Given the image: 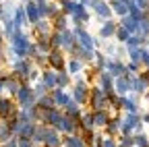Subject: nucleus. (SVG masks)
Returning a JSON list of instances; mask_svg holds the SVG:
<instances>
[{
    "instance_id": "obj_1",
    "label": "nucleus",
    "mask_w": 149,
    "mask_h": 147,
    "mask_svg": "<svg viewBox=\"0 0 149 147\" xmlns=\"http://www.w3.org/2000/svg\"><path fill=\"white\" fill-rule=\"evenodd\" d=\"M29 38L21 31V29H17L13 33V38H10V50L17 58H27V52H29Z\"/></svg>"
},
{
    "instance_id": "obj_2",
    "label": "nucleus",
    "mask_w": 149,
    "mask_h": 147,
    "mask_svg": "<svg viewBox=\"0 0 149 147\" xmlns=\"http://www.w3.org/2000/svg\"><path fill=\"white\" fill-rule=\"evenodd\" d=\"M93 110H108V95L106 91H102L100 87H93L89 91V102H87Z\"/></svg>"
},
{
    "instance_id": "obj_3",
    "label": "nucleus",
    "mask_w": 149,
    "mask_h": 147,
    "mask_svg": "<svg viewBox=\"0 0 149 147\" xmlns=\"http://www.w3.org/2000/svg\"><path fill=\"white\" fill-rule=\"evenodd\" d=\"M72 100L77 102L79 106H85L89 102V89H87V83L85 79H77V83H74V89H72Z\"/></svg>"
},
{
    "instance_id": "obj_4",
    "label": "nucleus",
    "mask_w": 149,
    "mask_h": 147,
    "mask_svg": "<svg viewBox=\"0 0 149 147\" xmlns=\"http://www.w3.org/2000/svg\"><path fill=\"white\" fill-rule=\"evenodd\" d=\"M48 64L52 70H64L66 68V62H64V56H62V52L60 48H52L50 54H48Z\"/></svg>"
},
{
    "instance_id": "obj_5",
    "label": "nucleus",
    "mask_w": 149,
    "mask_h": 147,
    "mask_svg": "<svg viewBox=\"0 0 149 147\" xmlns=\"http://www.w3.org/2000/svg\"><path fill=\"white\" fill-rule=\"evenodd\" d=\"M44 145H46V147H60V145H62V139H60L58 131H56L54 126H48V124H46V131H44Z\"/></svg>"
},
{
    "instance_id": "obj_6",
    "label": "nucleus",
    "mask_w": 149,
    "mask_h": 147,
    "mask_svg": "<svg viewBox=\"0 0 149 147\" xmlns=\"http://www.w3.org/2000/svg\"><path fill=\"white\" fill-rule=\"evenodd\" d=\"M97 81H100V89L106 91V95L116 93V91H114V77H112L108 70H102V72H100V79H97Z\"/></svg>"
},
{
    "instance_id": "obj_7",
    "label": "nucleus",
    "mask_w": 149,
    "mask_h": 147,
    "mask_svg": "<svg viewBox=\"0 0 149 147\" xmlns=\"http://www.w3.org/2000/svg\"><path fill=\"white\" fill-rule=\"evenodd\" d=\"M89 6H93L95 15L102 17V19H110V17H112V8H110L108 2H104V0H91V4H89Z\"/></svg>"
},
{
    "instance_id": "obj_8",
    "label": "nucleus",
    "mask_w": 149,
    "mask_h": 147,
    "mask_svg": "<svg viewBox=\"0 0 149 147\" xmlns=\"http://www.w3.org/2000/svg\"><path fill=\"white\" fill-rule=\"evenodd\" d=\"M25 15H27L29 25H35L37 21L42 19V17H40V8H37L35 0H29V2H25Z\"/></svg>"
},
{
    "instance_id": "obj_9",
    "label": "nucleus",
    "mask_w": 149,
    "mask_h": 147,
    "mask_svg": "<svg viewBox=\"0 0 149 147\" xmlns=\"http://www.w3.org/2000/svg\"><path fill=\"white\" fill-rule=\"evenodd\" d=\"M106 70L110 72L112 77H120V75H124V72H126L124 64H122L118 58H110V60L106 62Z\"/></svg>"
},
{
    "instance_id": "obj_10",
    "label": "nucleus",
    "mask_w": 149,
    "mask_h": 147,
    "mask_svg": "<svg viewBox=\"0 0 149 147\" xmlns=\"http://www.w3.org/2000/svg\"><path fill=\"white\" fill-rule=\"evenodd\" d=\"M114 91L118 95H126L130 91V81L126 75H120V77H114Z\"/></svg>"
},
{
    "instance_id": "obj_11",
    "label": "nucleus",
    "mask_w": 149,
    "mask_h": 147,
    "mask_svg": "<svg viewBox=\"0 0 149 147\" xmlns=\"http://www.w3.org/2000/svg\"><path fill=\"white\" fill-rule=\"evenodd\" d=\"M15 110H19V108H15V104H13V100H8V98H0V120H6Z\"/></svg>"
},
{
    "instance_id": "obj_12",
    "label": "nucleus",
    "mask_w": 149,
    "mask_h": 147,
    "mask_svg": "<svg viewBox=\"0 0 149 147\" xmlns=\"http://www.w3.org/2000/svg\"><path fill=\"white\" fill-rule=\"evenodd\" d=\"M52 100H54V106H56V108H64V106L68 104L70 95H68V93H64V89L54 87V91H52Z\"/></svg>"
},
{
    "instance_id": "obj_13",
    "label": "nucleus",
    "mask_w": 149,
    "mask_h": 147,
    "mask_svg": "<svg viewBox=\"0 0 149 147\" xmlns=\"http://www.w3.org/2000/svg\"><path fill=\"white\" fill-rule=\"evenodd\" d=\"M91 118H93V128H104L106 124H108V120H110V116H108V110H93L91 112Z\"/></svg>"
},
{
    "instance_id": "obj_14",
    "label": "nucleus",
    "mask_w": 149,
    "mask_h": 147,
    "mask_svg": "<svg viewBox=\"0 0 149 147\" xmlns=\"http://www.w3.org/2000/svg\"><path fill=\"white\" fill-rule=\"evenodd\" d=\"M13 21H15V27H17V29H23L25 25H29L27 15H25V6H17V8H15V13H13Z\"/></svg>"
},
{
    "instance_id": "obj_15",
    "label": "nucleus",
    "mask_w": 149,
    "mask_h": 147,
    "mask_svg": "<svg viewBox=\"0 0 149 147\" xmlns=\"http://www.w3.org/2000/svg\"><path fill=\"white\" fill-rule=\"evenodd\" d=\"M120 25H122L130 35L139 31V19H135V17H130V15H124V17H122V23H120Z\"/></svg>"
},
{
    "instance_id": "obj_16",
    "label": "nucleus",
    "mask_w": 149,
    "mask_h": 147,
    "mask_svg": "<svg viewBox=\"0 0 149 147\" xmlns=\"http://www.w3.org/2000/svg\"><path fill=\"white\" fill-rule=\"evenodd\" d=\"M116 27H118V25L112 21V19H106V23H104L102 29H100V35H102L104 40H108V38H112V35L116 33Z\"/></svg>"
},
{
    "instance_id": "obj_17",
    "label": "nucleus",
    "mask_w": 149,
    "mask_h": 147,
    "mask_svg": "<svg viewBox=\"0 0 149 147\" xmlns=\"http://www.w3.org/2000/svg\"><path fill=\"white\" fill-rule=\"evenodd\" d=\"M42 83H44L48 89H54V87H56V70H52V68L44 70V75H42Z\"/></svg>"
},
{
    "instance_id": "obj_18",
    "label": "nucleus",
    "mask_w": 149,
    "mask_h": 147,
    "mask_svg": "<svg viewBox=\"0 0 149 147\" xmlns=\"http://www.w3.org/2000/svg\"><path fill=\"white\" fill-rule=\"evenodd\" d=\"M62 143H64V147H87L85 141H83L79 135H66V137L62 139Z\"/></svg>"
},
{
    "instance_id": "obj_19",
    "label": "nucleus",
    "mask_w": 149,
    "mask_h": 147,
    "mask_svg": "<svg viewBox=\"0 0 149 147\" xmlns=\"http://www.w3.org/2000/svg\"><path fill=\"white\" fill-rule=\"evenodd\" d=\"M110 8H112V13H116L118 17L128 15V6H126V2H124V0H112Z\"/></svg>"
},
{
    "instance_id": "obj_20",
    "label": "nucleus",
    "mask_w": 149,
    "mask_h": 147,
    "mask_svg": "<svg viewBox=\"0 0 149 147\" xmlns=\"http://www.w3.org/2000/svg\"><path fill=\"white\" fill-rule=\"evenodd\" d=\"M120 124H122L120 118H110L104 128H106V133H108L110 137H114V135H118V131H120Z\"/></svg>"
},
{
    "instance_id": "obj_21",
    "label": "nucleus",
    "mask_w": 149,
    "mask_h": 147,
    "mask_svg": "<svg viewBox=\"0 0 149 147\" xmlns=\"http://www.w3.org/2000/svg\"><path fill=\"white\" fill-rule=\"evenodd\" d=\"M70 17H72V23H74V25H83V23L89 21V13L85 10V6H81L77 13H72Z\"/></svg>"
},
{
    "instance_id": "obj_22",
    "label": "nucleus",
    "mask_w": 149,
    "mask_h": 147,
    "mask_svg": "<svg viewBox=\"0 0 149 147\" xmlns=\"http://www.w3.org/2000/svg\"><path fill=\"white\" fill-rule=\"evenodd\" d=\"M64 114H68V116H72V118H79L81 116V110H79V104L74 102L72 98L68 100V104L64 106Z\"/></svg>"
},
{
    "instance_id": "obj_23",
    "label": "nucleus",
    "mask_w": 149,
    "mask_h": 147,
    "mask_svg": "<svg viewBox=\"0 0 149 147\" xmlns=\"http://www.w3.org/2000/svg\"><path fill=\"white\" fill-rule=\"evenodd\" d=\"M68 83H70V77H68L66 68L64 70H56V87L64 89V87H68Z\"/></svg>"
},
{
    "instance_id": "obj_24",
    "label": "nucleus",
    "mask_w": 149,
    "mask_h": 147,
    "mask_svg": "<svg viewBox=\"0 0 149 147\" xmlns=\"http://www.w3.org/2000/svg\"><path fill=\"white\" fill-rule=\"evenodd\" d=\"M10 137H13V133H10V124H8L6 120H0V143L8 141Z\"/></svg>"
},
{
    "instance_id": "obj_25",
    "label": "nucleus",
    "mask_w": 149,
    "mask_h": 147,
    "mask_svg": "<svg viewBox=\"0 0 149 147\" xmlns=\"http://www.w3.org/2000/svg\"><path fill=\"white\" fill-rule=\"evenodd\" d=\"M62 29H66V15L58 13L54 17V31H62Z\"/></svg>"
},
{
    "instance_id": "obj_26",
    "label": "nucleus",
    "mask_w": 149,
    "mask_h": 147,
    "mask_svg": "<svg viewBox=\"0 0 149 147\" xmlns=\"http://www.w3.org/2000/svg\"><path fill=\"white\" fill-rule=\"evenodd\" d=\"M81 70H83V62L79 58H70L68 60V72L70 75H77V72H81Z\"/></svg>"
},
{
    "instance_id": "obj_27",
    "label": "nucleus",
    "mask_w": 149,
    "mask_h": 147,
    "mask_svg": "<svg viewBox=\"0 0 149 147\" xmlns=\"http://www.w3.org/2000/svg\"><path fill=\"white\" fill-rule=\"evenodd\" d=\"M120 106L126 110V112H137V104L130 98H126V95H120Z\"/></svg>"
},
{
    "instance_id": "obj_28",
    "label": "nucleus",
    "mask_w": 149,
    "mask_h": 147,
    "mask_svg": "<svg viewBox=\"0 0 149 147\" xmlns=\"http://www.w3.org/2000/svg\"><path fill=\"white\" fill-rule=\"evenodd\" d=\"M37 106H42V108H54L52 93H46V95H42V98H37Z\"/></svg>"
},
{
    "instance_id": "obj_29",
    "label": "nucleus",
    "mask_w": 149,
    "mask_h": 147,
    "mask_svg": "<svg viewBox=\"0 0 149 147\" xmlns=\"http://www.w3.org/2000/svg\"><path fill=\"white\" fill-rule=\"evenodd\" d=\"M114 35H116V40H118V42H126V40L130 38V33H128L122 25H118V27H116V33H114Z\"/></svg>"
},
{
    "instance_id": "obj_30",
    "label": "nucleus",
    "mask_w": 149,
    "mask_h": 147,
    "mask_svg": "<svg viewBox=\"0 0 149 147\" xmlns=\"http://www.w3.org/2000/svg\"><path fill=\"white\" fill-rule=\"evenodd\" d=\"M31 89H33V93H35V98H42V95H46V93H48V87H46V85H44L42 81L37 83L35 87H31Z\"/></svg>"
},
{
    "instance_id": "obj_31",
    "label": "nucleus",
    "mask_w": 149,
    "mask_h": 147,
    "mask_svg": "<svg viewBox=\"0 0 149 147\" xmlns=\"http://www.w3.org/2000/svg\"><path fill=\"white\" fill-rule=\"evenodd\" d=\"M93 58H95V62H97V68L100 70H106V56H104V54H100V52H95V56H93Z\"/></svg>"
},
{
    "instance_id": "obj_32",
    "label": "nucleus",
    "mask_w": 149,
    "mask_h": 147,
    "mask_svg": "<svg viewBox=\"0 0 149 147\" xmlns=\"http://www.w3.org/2000/svg\"><path fill=\"white\" fill-rule=\"evenodd\" d=\"M135 145H137V147H149V139H147L145 135H137V137H135Z\"/></svg>"
},
{
    "instance_id": "obj_33",
    "label": "nucleus",
    "mask_w": 149,
    "mask_h": 147,
    "mask_svg": "<svg viewBox=\"0 0 149 147\" xmlns=\"http://www.w3.org/2000/svg\"><path fill=\"white\" fill-rule=\"evenodd\" d=\"M120 145H122V147H133V145H135V137H130V135H122Z\"/></svg>"
},
{
    "instance_id": "obj_34",
    "label": "nucleus",
    "mask_w": 149,
    "mask_h": 147,
    "mask_svg": "<svg viewBox=\"0 0 149 147\" xmlns=\"http://www.w3.org/2000/svg\"><path fill=\"white\" fill-rule=\"evenodd\" d=\"M17 145L19 147H33V141L29 137H17Z\"/></svg>"
},
{
    "instance_id": "obj_35",
    "label": "nucleus",
    "mask_w": 149,
    "mask_h": 147,
    "mask_svg": "<svg viewBox=\"0 0 149 147\" xmlns=\"http://www.w3.org/2000/svg\"><path fill=\"white\" fill-rule=\"evenodd\" d=\"M102 147H116V143H114V137H106L104 141H102Z\"/></svg>"
},
{
    "instance_id": "obj_36",
    "label": "nucleus",
    "mask_w": 149,
    "mask_h": 147,
    "mask_svg": "<svg viewBox=\"0 0 149 147\" xmlns=\"http://www.w3.org/2000/svg\"><path fill=\"white\" fill-rule=\"evenodd\" d=\"M141 62L149 66V52H147V50H143V48H141Z\"/></svg>"
},
{
    "instance_id": "obj_37",
    "label": "nucleus",
    "mask_w": 149,
    "mask_h": 147,
    "mask_svg": "<svg viewBox=\"0 0 149 147\" xmlns=\"http://www.w3.org/2000/svg\"><path fill=\"white\" fill-rule=\"evenodd\" d=\"M2 147H19V145H17V137H10L8 141H4Z\"/></svg>"
},
{
    "instance_id": "obj_38",
    "label": "nucleus",
    "mask_w": 149,
    "mask_h": 147,
    "mask_svg": "<svg viewBox=\"0 0 149 147\" xmlns=\"http://www.w3.org/2000/svg\"><path fill=\"white\" fill-rule=\"evenodd\" d=\"M4 17V8H2V2H0V19Z\"/></svg>"
},
{
    "instance_id": "obj_39",
    "label": "nucleus",
    "mask_w": 149,
    "mask_h": 147,
    "mask_svg": "<svg viewBox=\"0 0 149 147\" xmlns=\"http://www.w3.org/2000/svg\"><path fill=\"white\" fill-rule=\"evenodd\" d=\"M143 120H145V122H147V124H149V112H147V114H145V116H143Z\"/></svg>"
},
{
    "instance_id": "obj_40",
    "label": "nucleus",
    "mask_w": 149,
    "mask_h": 147,
    "mask_svg": "<svg viewBox=\"0 0 149 147\" xmlns=\"http://www.w3.org/2000/svg\"><path fill=\"white\" fill-rule=\"evenodd\" d=\"M2 33H4V31H2V29H0V44H2Z\"/></svg>"
},
{
    "instance_id": "obj_41",
    "label": "nucleus",
    "mask_w": 149,
    "mask_h": 147,
    "mask_svg": "<svg viewBox=\"0 0 149 147\" xmlns=\"http://www.w3.org/2000/svg\"><path fill=\"white\" fill-rule=\"evenodd\" d=\"M44 147H46V145H44Z\"/></svg>"
}]
</instances>
